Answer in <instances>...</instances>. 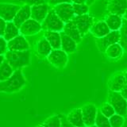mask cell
I'll list each match as a JSON object with an SVG mask.
<instances>
[{
  "label": "cell",
  "instance_id": "obj_44",
  "mask_svg": "<svg viewBox=\"0 0 127 127\" xmlns=\"http://www.w3.org/2000/svg\"><path fill=\"white\" fill-rule=\"evenodd\" d=\"M84 127H97L95 125H92V126H84Z\"/></svg>",
  "mask_w": 127,
  "mask_h": 127
},
{
  "label": "cell",
  "instance_id": "obj_32",
  "mask_svg": "<svg viewBox=\"0 0 127 127\" xmlns=\"http://www.w3.org/2000/svg\"><path fill=\"white\" fill-rule=\"evenodd\" d=\"M100 112L104 115L105 117L108 118H110L111 116H113V115L115 114V111L112 107V106L109 104L108 102L103 103L101 109H100Z\"/></svg>",
  "mask_w": 127,
  "mask_h": 127
},
{
  "label": "cell",
  "instance_id": "obj_12",
  "mask_svg": "<svg viewBox=\"0 0 127 127\" xmlns=\"http://www.w3.org/2000/svg\"><path fill=\"white\" fill-rule=\"evenodd\" d=\"M7 50L9 51H26L30 50V44L25 37L19 34L16 37L7 41Z\"/></svg>",
  "mask_w": 127,
  "mask_h": 127
},
{
  "label": "cell",
  "instance_id": "obj_33",
  "mask_svg": "<svg viewBox=\"0 0 127 127\" xmlns=\"http://www.w3.org/2000/svg\"><path fill=\"white\" fill-rule=\"evenodd\" d=\"M7 51V41L2 37H0V55H4Z\"/></svg>",
  "mask_w": 127,
  "mask_h": 127
},
{
  "label": "cell",
  "instance_id": "obj_38",
  "mask_svg": "<svg viewBox=\"0 0 127 127\" xmlns=\"http://www.w3.org/2000/svg\"><path fill=\"white\" fill-rule=\"evenodd\" d=\"M120 94L122 95V96L125 99L127 100V83L123 87V88L120 91Z\"/></svg>",
  "mask_w": 127,
  "mask_h": 127
},
{
  "label": "cell",
  "instance_id": "obj_5",
  "mask_svg": "<svg viewBox=\"0 0 127 127\" xmlns=\"http://www.w3.org/2000/svg\"><path fill=\"white\" fill-rule=\"evenodd\" d=\"M72 22L78 28L79 33H80L83 37L90 31L91 27L92 26L94 23V18L92 15L89 14L76 15L74 16V18H72Z\"/></svg>",
  "mask_w": 127,
  "mask_h": 127
},
{
  "label": "cell",
  "instance_id": "obj_13",
  "mask_svg": "<svg viewBox=\"0 0 127 127\" xmlns=\"http://www.w3.org/2000/svg\"><path fill=\"white\" fill-rule=\"evenodd\" d=\"M106 10L109 14H117L122 17L127 10V0H109Z\"/></svg>",
  "mask_w": 127,
  "mask_h": 127
},
{
  "label": "cell",
  "instance_id": "obj_17",
  "mask_svg": "<svg viewBox=\"0 0 127 127\" xmlns=\"http://www.w3.org/2000/svg\"><path fill=\"white\" fill-rule=\"evenodd\" d=\"M90 31L94 37L96 38H100L108 34L110 32V30L109 29L108 26L106 25L104 20H99V21L93 23L92 26L90 29Z\"/></svg>",
  "mask_w": 127,
  "mask_h": 127
},
{
  "label": "cell",
  "instance_id": "obj_20",
  "mask_svg": "<svg viewBox=\"0 0 127 127\" xmlns=\"http://www.w3.org/2000/svg\"><path fill=\"white\" fill-rule=\"evenodd\" d=\"M67 120L75 127H84L81 108H75L66 116Z\"/></svg>",
  "mask_w": 127,
  "mask_h": 127
},
{
  "label": "cell",
  "instance_id": "obj_7",
  "mask_svg": "<svg viewBox=\"0 0 127 127\" xmlns=\"http://www.w3.org/2000/svg\"><path fill=\"white\" fill-rule=\"evenodd\" d=\"M47 60L51 64L57 68H64L68 61V57L65 52L61 49H53L47 57Z\"/></svg>",
  "mask_w": 127,
  "mask_h": 127
},
{
  "label": "cell",
  "instance_id": "obj_28",
  "mask_svg": "<svg viewBox=\"0 0 127 127\" xmlns=\"http://www.w3.org/2000/svg\"><path fill=\"white\" fill-rule=\"evenodd\" d=\"M45 127H61V115L56 114L48 118L42 123Z\"/></svg>",
  "mask_w": 127,
  "mask_h": 127
},
{
  "label": "cell",
  "instance_id": "obj_25",
  "mask_svg": "<svg viewBox=\"0 0 127 127\" xmlns=\"http://www.w3.org/2000/svg\"><path fill=\"white\" fill-rule=\"evenodd\" d=\"M51 45L45 38H42L39 41L37 45V52L39 56L42 57H47L49 54L52 52Z\"/></svg>",
  "mask_w": 127,
  "mask_h": 127
},
{
  "label": "cell",
  "instance_id": "obj_40",
  "mask_svg": "<svg viewBox=\"0 0 127 127\" xmlns=\"http://www.w3.org/2000/svg\"><path fill=\"white\" fill-rule=\"evenodd\" d=\"M96 1V0H86V4L87 6H91V5H92V4Z\"/></svg>",
  "mask_w": 127,
  "mask_h": 127
},
{
  "label": "cell",
  "instance_id": "obj_37",
  "mask_svg": "<svg viewBox=\"0 0 127 127\" xmlns=\"http://www.w3.org/2000/svg\"><path fill=\"white\" fill-rule=\"evenodd\" d=\"M6 25V22L4 21L2 18H0V37H2Z\"/></svg>",
  "mask_w": 127,
  "mask_h": 127
},
{
  "label": "cell",
  "instance_id": "obj_43",
  "mask_svg": "<svg viewBox=\"0 0 127 127\" xmlns=\"http://www.w3.org/2000/svg\"><path fill=\"white\" fill-rule=\"evenodd\" d=\"M123 74H124V76H125L126 80V82H127V70H126V71H125L124 72H123Z\"/></svg>",
  "mask_w": 127,
  "mask_h": 127
},
{
  "label": "cell",
  "instance_id": "obj_4",
  "mask_svg": "<svg viewBox=\"0 0 127 127\" xmlns=\"http://www.w3.org/2000/svg\"><path fill=\"white\" fill-rule=\"evenodd\" d=\"M64 23L60 19L53 9H50L46 18L41 22V30L45 31L61 32L64 29Z\"/></svg>",
  "mask_w": 127,
  "mask_h": 127
},
{
  "label": "cell",
  "instance_id": "obj_1",
  "mask_svg": "<svg viewBox=\"0 0 127 127\" xmlns=\"http://www.w3.org/2000/svg\"><path fill=\"white\" fill-rule=\"evenodd\" d=\"M5 60L9 63L14 71L21 69L30 64L31 53L30 50L26 51H9L4 54Z\"/></svg>",
  "mask_w": 127,
  "mask_h": 127
},
{
  "label": "cell",
  "instance_id": "obj_10",
  "mask_svg": "<svg viewBox=\"0 0 127 127\" xmlns=\"http://www.w3.org/2000/svg\"><path fill=\"white\" fill-rule=\"evenodd\" d=\"M41 30V23L30 18L19 27L20 34L22 36H32L38 33Z\"/></svg>",
  "mask_w": 127,
  "mask_h": 127
},
{
  "label": "cell",
  "instance_id": "obj_29",
  "mask_svg": "<svg viewBox=\"0 0 127 127\" xmlns=\"http://www.w3.org/2000/svg\"><path fill=\"white\" fill-rule=\"evenodd\" d=\"M95 125L97 127H111L110 122H109V118L105 117L103 115L100 110H98V113L96 115V118H95Z\"/></svg>",
  "mask_w": 127,
  "mask_h": 127
},
{
  "label": "cell",
  "instance_id": "obj_30",
  "mask_svg": "<svg viewBox=\"0 0 127 127\" xmlns=\"http://www.w3.org/2000/svg\"><path fill=\"white\" fill-rule=\"evenodd\" d=\"M71 5H72V9H73V12H74L75 16L88 14L89 6H87L86 3H83V4L71 3Z\"/></svg>",
  "mask_w": 127,
  "mask_h": 127
},
{
  "label": "cell",
  "instance_id": "obj_36",
  "mask_svg": "<svg viewBox=\"0 0 127 127\" xmlns=\"http://www.w3.org/2000/svg\"><path fill=\"white\" fill-rule=\"evenodd\" d=\"M61 127H75L73 125H71V123L67 120L66 116L64 115H61Z\"/></svg>",
  "mask_w": 127,
  "mask_h": 127
},
{
  "label": "cell",
  "instance_id": "obj_24",
  "mask_svg": "<svg viewBox=\"0 0 127 127\" xmlns=\"http://www.w3.org/2000/svg\"><path fill=\"white\" fill-rule=\"evenodd\" d=\"M19 34H20L19 28L16 26L13 22H7L2 37L6 41H9L13 38L16 37L17 36H18Z\"/></svg>",
  "mask_w": 127,
  "mask_h": 127
},
{
  "label": "cell",
  "instance_id": "obj_34",
  "mask_svg": "<svg viewBox=\"0 0 127 127\" xmlns=\"http://www.w3.org/2000/svg\"><path fill=\"white\" fill-rule=\"evenodd\" d=\"M22 1H23L26 5H29L30 6L45 3V0H22Z\"/></svg>",
  "mask_w": 127,
  "mask_h": 127
},
{
  "label": "cell",
  "instance_id": "obj_6",
  "mask_svg": "<svg viewBox=\"0 0 127 127\" xmlns=\"http://www.w3.org/2000/svg\"><path fill=\"white\" fill-rule=\"evenodd\" d=\"M119 40H120V32H119V30L110 31L108 34H106L104 37L96 38V45L99 51L104 53L107 48L115 43H118Z\"/></svg>",
  "mask_w": 127,
  "mask_h": 127
},
{
  "label": "cell",
  "instance_id": "obj_26",
  "mask_svg": "<svg viewBox=\"0 0 127 127\" xmlns=\"http://www.w3.org/2000/svg\"><path fill=\"white\" fill-rule=\"evenodd\" d=\"M14 70L12 68V67L9 64L6 60L2 62V64L0 65V82L9 79L12 74L14 73Z\"/></svg>",
  "mask_w": 127,
  "mask_h": 127
},
{
  "label": "cell",
  "instance_id": "obj_16",
  "mask_svg": "<svg viewBox=\"0 0 127 127\" xmlns=\"http://www.w3.org/2000/svg\"><path fill=\"white\" fill-rule=\"evenodd\" d=\"M127 83L126 78L124 76L123 72H119L113 75L110 79L108 82V87L109 89L111 91H116V92H120L121 90L123 88Z\"/></svg>",
  "mask_w": 127,
  "mask_h": 127
},
{
  "label": "cell",
  "instance_id": "obj_45",
  "mask_svg": "<svg viewBox=\"0 0 127 127\" xmlns=\"http://www.w3.org/2000/svg\"><path fill=\"white\" fill-rule=\"evenodd\" d=\"M36 127H45V126H44L42 124L41 125H39V126H36Z\"/></svg>",
  "mask_w": 127,
  "mask_h": 127
},
{
  "label": "cell",
  "instance_id": "obj_15",
  "mask_svg": "<svg viewBox=\"0 0 127 127\" xmlns=\"http://www.w3.org/2000/svg\"><path fill=\"white\" fill-rule=\"evenodd\" d=\"M31 6L29 5H23L22 6L20 7V9L16 14L15 17L13 20V22L14 25L19 28L22 24L27 20L31 18Z\"/></svg>",
  "mask_w": 127,
  "mask_h": 127
},
{
  "label": "cell",
  "instance_id": "obj_27",
  "mask_svg": "<svg viewBox=\"0 0 127 127\" xmlns=\"http://www.w3.org/2000/svg\"><path fill=\"white\" fill-rule=\"evenodd\" d=\"M119 32H120V40L118 43L122 47L124 52L127 53V20L122 18V25Z\"/></svg>",
  "mask_w": 127,
  "mask_h": 127
},
{
  "label": "cell",
  "instance_id": "obj_42",
  "mask_svg": "<svg viewBox=\"0 0 127 127\" xmlns=\"http://www.w3.org/2000/svg\"><path fill=\"white\" fill-rule=\"evenodd\" d=\"M122 18H123V19H126V20H127V10H126V12H125L124 15L122 16Z\"/></svg>",
  "mask_w": 127,
  "mask_h": 127
},
{
  "label": "cell",
  "instance_id": "obj_11",
  "mask_svg": "<svg viewBox=\"0 0 127 127\" xmlns=\"http://www.w3.org/2000/svg\"><path fill=\"white\" fill-rule=\"evenodd\" d=\"M83 120L85 126L95 125V118L98 113V109L94 104H86L81 107Z\"/></svg>",
  "mask_w": 127,
  "mask_h": 127
},
{
  "label": "cell",
  "instance_id": "obj_8",
  "mask_svg": "<svg viewBox=\"0 0 127 127\" xmlns=\"http://www.w3.org/2000/svg\"><path fill=\"white\" fill-rule=\"evenodd\" d=\"M53 9L64 23H66L72 20L75 16L71 3L58 4V5L53 6Z\"/></svg>",
  "mask_w": 127,
  "mask_h": 127
},
{
  "label": "cell",
  "instance_id": "obj_41",
  "mask_svg": "<svg viewBox=\"0 0 127 127\" xmlns=\"http://www.w3.org/2000/svg\"><path fill=\"white\" fill-rule=\"evenodd\" d=\"M4 61H5V57H4V55H0V65L2 64Z\"/></svg>",
  "mask_w": 127,
  "mask_h": 127
},
{
  "label": "cell",
  "instance_id": "obj_31",
  "mask_svg": "<svg viewBox=\"0 0 127 127\" xmlns=\"http://www.w3.org/2000/svg\"><path fill=\"white\" fill-rule=\"evenodd\" d=\"M109 122L111 127H122L125 123L124 116L114 114L113 116L109 118Z\"/></svg>",
  "mask_w": 127,
  "mask_h": 127
},
{
  "label": "cell",
  "instance_id": "obj_21",
  "mask_svg": "<svg viewBox=\"0 0 127 127\" xmlns=\"http://www.w3.org/2000/svg\"><path fill=\"white\" fill-rule=\"evenodd\" d=\"M104 21L106 23V25L108 26L110 31L119 30L122 25V17L114 14H107Z\"/></svg>",
  "mask_w": 127,
  "mask_h": 127
},
{
  "label": "cell",
  "instance_id": "obj_22",
  "mask_svg": "<svg viewBox=\"0 0 127 127\" xmlns=\"http://www.w3.org/2000/svg\"><path fill=\"white\" fill-rule=\"evenodd\" d=\"M45 38L49 43L53 49H61V33L56 31H45Z\"/></svg>",
  "mask_w": 127,
  "mask_h": 127
},
{
  "label": "cell",
  "instance_id": "obj_14",
  "mask_svg": "<svg viewBox=\"0 0 127 127\" xmlns=\"http://www.w3.org/2000/svg\"><path fill=\"white\" fill-rule=\"evenodd\" d=\"M31 18L41 23L48 14V12L50 10L49 4L43 3L39 5H35L31 6Z\"/></svg>",
  "mask_w": 127,
  "mask_h": 127
},
{
  "label": "cell",
  "instance_id": "obj_39",
  "mask_svg": "<svg viewBox=\"0 0 127 127\" xmlns=\"http://www.w3.org/2000/svg\"><path fill=\"white\" fill-rule=\"evenodd\" d=\"M71 3H75V4H83V3H86V0H71Z\"/></svg>",
  "mask_w": 127,
  "mask_h": 127
},
{
  "label": "cell",
  "instance_id": "obj_18",
  "mask_svg": "<svg viewBox=\"0 0 127 127\" xmlns=\"http://www.w3.org/2000/svg\"><path fill=\"white\" fill-rule=\"evenodd\" d=\"M62 31L66 35L70 37L71 39H73L77 44L81 41L82 36H81L80 33H79L78 28L75 25V23L72 22V20H71V21L64 23V29Z\"/></svg>",
  "mask_w": 127,
  "mask_h": 127
},
{
  "label": "cell",
  "instance_id": "obj_2",
  "mask_svg": "<svg viewBox=\"0 0 127 127\" xmlns=\"http://www.w3.org/2000/svg\"><path fill=\"white\" fill-rule=\"evenodd\" d=\"M26 79L21 69L15 70L6 80L0 82V92L14 93L20 91L26 85Z\"/></svg>",
  "mask_w": 127,
  "mask_h": 127
},
{
  "label": "cell",
  "instance_id": "obj_3",
  "mask_svg": "<svg viewBox=\"0 0 127 127\" xmlns=\"http://www.w3.org/2000/svg\"><path fill=\"white\" fill-rule=\"evenodd\" d=\"M107 102L112 106L115 114L125 116L127 114V100L122 96L120 92L109 91Z\"/></svg>",
  "mask_w": 127,
  "mask_h": 127
},
{
  "label": "cell",
  "instance_id": "obj_19",
  "mask_svg": "<svg viewBox=\"0 0 127 127\" xmlns=\"http://www.w3.org/2000/svg\"><path fill=\"white\" fill-rule=\"evenodd\" d=\"M60 33H61V49L63 50L64 52H65L67 54L74 53L76 50L77 43L73 39H71L70 37L66 35L63 31L60 32Z\"/></svg>",
  "mask_w": 127,
  "mask_h": 127
},
{
  "label": "cell",
  "instance_id": "obj_35",
  "mask_svg": "<svg viewBox=\"0 0 127 127\" xmlns=\"http://www.w3.org/2000/svg\"><path fill=\"white\" fill-rule=\"evenodd\" d=\"M61 3H71V0H49V5L50 6H57Z\"/></svg>",
  "mask_w": 127,
  "mask_h": 127
},
{
  "label": "cell",
  "instance_id": "obj_23",
  "mask_svg": "<svg viewBox=\"0 0 127 127\" xmlns=\"http://www.w3.org/2000/svg\"><path fill=\"white\" fill-rule=\"evenodd\" d=\"M123 53H124V50H123L120 44L115 43L114 45H111L110 46L107 48L104 53L106 55V57L110 59L118 60L120 57H122Z\"/></svg>",
  "mask_w": 127,
  "mask_h": 127
},
{
  "label": "cell",
  "instance_id": "obj_9",
  "mask_svg": "<svg viewBox=\"0 0 127 127\" xmlns=\"http://www.w3.org/2000/svg\"><path fill=\"white\" fill-rule=\"evenodd\" d=\"M20 7L21 6L16 4L0 2V18L6 22H13Z\"/></svg>",
  "mask_w": 127,
  "mask_h": 127
}]
</instances>
